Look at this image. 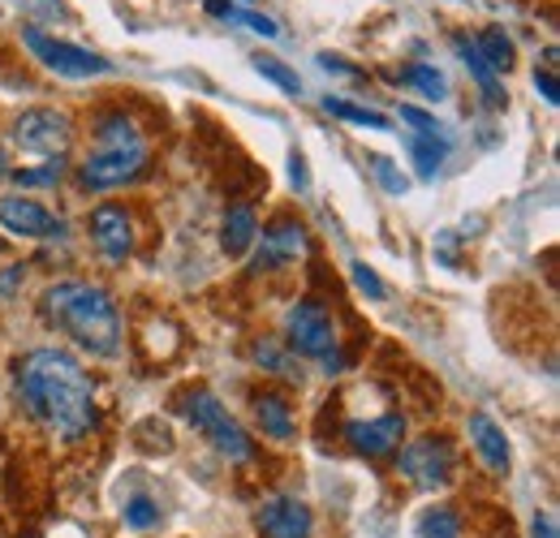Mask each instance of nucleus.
<instances>
[{"mask_svg":"<svg viewBox=\"0 0 560 538\" xmlns=\"http://www.w3.org/2000/svg\"><path fill=\"white\" fill-rule=\"evenodd\" d=\"M18 393L26 409L61 440H82L95 426L91 375L66 349H31L18 366Z\"/></svg>","mask_w":560,"mask_h":538,"instance_id":"1","label":"nucleus"},{"mask_svg":"<svg viewBox=\"0 0 560 538\" xmlns=\"http://www.w3.org/2000/svg\"><path fill=\"white\" fill-rule=\"evenodd\" d=\"M44 319L52 328H61L91 358H117L121 353V315H117V302L100 284H86V280L52 284L44 293Z\"/></svg>","mask_w":560,"mask_h":538,"instance_id":"2","label":"nucleus"},{"mask_svg":"<svg viewBox=\"0 0 560 538\" xmlns=\"http://www.w3.org/2000/svg\"><path fill=\"white\" fill-rule=\"evenodd\" d=\"M142 168H147V142H142L139 126L126 113H108L95 126V151L78 168V186L82 190H117V186L142 177Z\"/></svg>","mask_w":560,"mask_h":538,"instance_id":"3","label":"nucleus"},{"mask_svg":"<svg viewBox=\"0 0 560 538\" xmlns=\"http://www.w3.org/2000/svg\"><path fill=\"white\" fill-rule=\"evenodd\" d=\"M182 418L199 431V435H208L211 444H215V453H224L229 461H250V453H255V444H250V435L229 418V409L211 397L208 388H195V393H186L182 397Z\"/></svg>","mask_w":560,"mask_h":538,"instance_id":"4","label":"nucleus"},{"mask_svg":"<svg viewBox=\"0 0 560 538\" xmlns=\"http://www.w3.org/2000/svg\"><path fill=\"white\" fill-rule=\"evenodd\" d=\"M22 44L35 52V61H44V66L52 69V73H61V78H104V73H113V61H104L91 48H78L70 39L48 35L44 26H26L22 31Z\"/></svg>","mask_w":560,"mask_h":538,"instance_id":"5","label":"nucleus"},{"mask_svg":"<svg viewBox=\"0 0 560 538\" xmlns=\"http://www.w3.org/2000/svg\"><path fill=\"white\" fill-rule=\"evenodd\" d=\"M9 138H13V147H18V151H26V155L66 160L73 126H70V117H66V113H57V108H31V113H22V117L13 121Z\"/></svg>","mask_w":560,"mask_h":538,"instance_id":"6","label":"nucleus"},{"mask_svg":"<svg viewBox=\"0 0 560 538\" xmlns=\"http://www.w3.org/2000/svg\"><path fill=\"white\" fill-rule=\"evenodd\" d=\"M284 340L298 358H315L324 362L328 353H337V328H332V315L319 306V302H298L289 306L284 315Z\"/></svg>","mask_w":560,"mask_h":538,"instance_id":"7","label":"nucleus"},{"mask_svg":"<svg viewBox=\"0 0 560 538\" xmlns=\"http://www.w3.org/2000/svg\"><path fill=\"white\" fill-rule=\"evenodd\" d=\"M401 473H406L415 487L435 491V487H444V482L453 478V448H448L444 440H435V435L410 440V444L401 448Z\"/></svg>","mask_w":560,"mask_h":538,"instance_id":"8","label":"nucleus"},{"mask_svg":"<svg viewBox=\"0 0 560 538\" xmlns=\"http://www.w3.org/2000/svg\"><path fill=\"white\" fill-rule=\"evenodd\" d=\"M86 229H91L95 250H100L108 264H126V259H130V250H135V220H130L126 207H117V202H100V207L91 211Z\"/></svg>","mask_w":560,"mask_h":538,"instance_id":"9","label":"nucleus"},{"mask_svg":"<svg viewBox=\"0 0 560 538\" xmlns=\"http://www.w3.org/2000/svg\"><path fill=\"white\" fill-rule=\"evenodd\" d=\"M0 229L26 242H44V237H61L66 224L35 199H0Z\"/></svg>","mask_w":560,"mask_h":538,"instance_id":"10","label":"nucleus"},{"mask_svg":"<svg viewBox=\"0 0 560 538\" xmlns=\"http://www.w3.org/2000/svg\"><path fill=\"white\" fill-rule=\"evenodd\" d=\"M306 246H311V237H306V229H302L298 220H277V224L264 229V246H259V255H255V271L284 268V264L302 259Z\"/></svg>","mask_w":560,"mask_h":538,"instance_id":"11","label":"nucleus"},{"mask_svg":"<svg viewBox=\"0 0 560 538\" xmlns=\"http://www.w3.org/2000/svg\"><path fill=\"white\" fill-rule=\"evenodd\" d=\"M346 440L362 457H384L406 440V418L401 413H384V418H371V422H350Z\"/></svg>","mask_w":560,"mask_h":538,"instance_id":"12","label":"nucleus"},{"mask_svg":"<svg viewBox=\"0 0 560 538\" xmlns=\"http://www.w3.org/2000/svg\"><path fill=\"white\" fill-rule=\"evenodd\" d=\"M311 508L298 495H277L259 508V530L264 538H311Z\"/></svg>","mask_w":560,"mask_h":538,"instance_id":"13","label":"nucleus"},{"mask_svg":"<svg viewBox=\"0 0 560 538\" xmlns=\"http://www.w3.org/2000/svg\"><path fill=\"white\" fill-rule=\"evenodd\" d=\"M470 440H475V448H479V457H483V466L491 473H509L513 466V453H509V435H504V426L488 418L483 409L479 413H470Z\"/></svg>","mask_w":560,"mask_h":538,"instance_id":"14","label":"nucleus"},{"mask_svg":"<svg viewBox=\"0 0 560 538\" xmlns=\"http://www.w3.org/2000/svg\"><path fill=\"white\" fill-rule=\"evenodd\" d=\"M453 48H457V57L466 61L470 78L479 82V91H483V104H488V108H504V100H509V95H504V82H500V73H495V69L483 61L479 44H475V39H466V35H457V39H453Z\"/></svg>","mask_w":560,"mask_h":538,"instance_id":"15","label":"nucleus"},{"mask_svg":"<svg viewBox=\"0 0 560 538\" xmlns=\"http://www.w3.org/2000/svg\"><path fill=\"white\" fill-rule=\"evenodd\" d=\"M255 237H259V220H255V211H250V207H233V211L224 215V229H220V246H224V255H229V259H242V255L255 246Z\"/></svg>","mask_w":560,"mask_h":538,"instance_id":"16","label":"nucleus"},{"mask_svg":"<svg viewBox=\"0 0 560 538\" xmlns=\"http://www.w3.org/2000/svg\"><path fill=\"white\" fill-rule=\"evenodd\" d=\"M406 147H410V155H415L419 177L422 182H431V177L440 173V164H444V155H448L453 138L448 134H410L406 138Z\"/></svg>","mask_w":560,"mask_h":538,"instance_id":"17","label":"nucleus"},{"mask_svg":"<svg viewBox=\"0 0 560 538\" xmlns=\"http://www.w3.org/2000/svg\"><path fill=\"white\" fill-rule=\"evenodd\" d=\"M255 418H259V426H264V435H272V440H293V413H289V405L280 401V397H255Z\"/></svg>","mask_w":560,"mask_h":538,"instance_id":"18","label":"nucleus"},{"mask_svg":"<svg viewBox=\"0 0 560 538\" xmlns=\"http://www.w3.org/2000/svg\"><path fill=\"white\" fill-rule=\"evenodd\" d=\"M324 113H332V117H341V121H353V126H366V130H393V121H388L384 113L362 108V104H350V100H337V95L324 100Z\"/></svg>","mask_w":560,"mask_h":538,"instance_id":"19","label":"nucleus"},{"mask_svg":"<svg viewBox=\"0 0 560 538\" xmlns=\"http://www.w3.org/2000/svg\"><path fill=\"white\" fill-rule=\"evenodd\" d=\"M415 538H462V517L453 508H427L415 522Z\"/></svg>","mask_w":560,"mask_h":538,"instance_id":"20","label":"nucleus"},{"mask_svg":"<svg viewBox=\"0 0 560 538\" xmlns=\"http://www.w3.org/2000/svg\"><path fill=\"white\" fill-rule=\"evenodd\" d=\"M475 44H479L483 61H488L495 73H509V69H513V57H517V52H513V39H509L504 31H495V26H491V31H483Z\"/></svg>","mask_w":560,"mask_h":538,"instance_id":"21","label":"nucleus"},{"mask_svg":"<svg viewBox=\"0 0 560 538\" xmlns=\"http://www.w3.org/2000/svg\"><path fill=\"white\" fill-rule=\"evenodd\" d=\"M121 517H126L130 530H151V526H160V504L151 495H130L126 508H121Z\"/></svg>","mask_w":560,"mask_h":538,"instance_id":"22","label":"nucleus"},{"mask_svg":"<svg viewBox=\"0 0 560 538\" xmlns=\"http://www.w3.org/2000/svg\"><path fill=\"white\" fill-rule=\"evenodd\" d=\"M406 82L415 86V91H422L427 100H444L448 95V82H444V73L431 66H410L406 69Z\"/></svg>","mask_w":560,"mask_h":538,"instance_id":"23","label":"nucleus"},{"mask_svg":"<svg viewBox=\"0 0 560 538\" xmlns=\"http://www.w3.org/2000/svg\"><path fill=\"white\" fill-rule=\"evenodd\" d=\"M255 73H264L268 82H277L280 91H289V95L302 91V78L284 66V61H277V57H255Z\"/></svg>","mask_w":560,"mask_h":538,"instance_id":"24","label":"nucleus"},{"mask_svg":"<svg viewBox=\"0 0 560 538\" xmlns=\"http://www.w3.org/2000/svg\"><path fill=\"white\" fill-rule=\"evenodd\" d=\"M371 173L380 177V186H384L388 195H406V190H410V177H406L388 155H371Z\"/></svg>","mask_w":560,"mask_h":538,"instance_id":"25","label":"nucleus"},{"mask_svg":"<svg viewBox=\"0 0 560 538\" xmlns=\"http://www.w3.org/2000/svg\"><path fill=\"white\" fill-rule=\"evenodd\" d=\"M61 173H66V160H48L44 168H18V173H9V177H13L18 186H57Z\"/></svg>","mask_w":560,"mask_h":538,"instance_id":"26","label":"nucleus"},{"mask_svg":"<svg viewBox=\"0 0 560 538\" xmlns=\"http://www.w3.org/2000/svg\"><path fill=\"white\" fill-rule=\"evenodd\" d=\"M224 22H242L246 31L264 35V39H277V35H280L277 17H268V13H255V9H229V17H224Z\"/></svg>","mask_w":560,"mask_h":538,"instance_id":"27","label":"nucleus"},{"mask_svg":"<svg viewBox=\"0 0 560 538\" xmlns=\"http://www.w3.org/2000/svg\"><path fill=\"white\" fill-rule=\"evenodd\" d=\"M350 276H353V284H358L371 302H384V293H388V289H384V280L375 276V268H366V264L358 259V264H350Z\"/></svg>","mask_w":560,"mask_h":538,"instance_id":"28","label":"nucleus"},{"mask_svg":"<svg viewBox=\"0 0 560 538\" xmlns=\"http://www.w3.org/2000/svg\"><path fill=\"white\" fill-rule=\"evenodd\" d=\"M401 121H406V126H415V134H444V126H440L431 113L415 108V104H401Z\"/></svg>","mask_w":560,"mask_h":538,"instance_id":"29","label":"nucleus"},{"mask_svg":"<svg viewBox=\"0 0 560 538\" xmlns=\"http://www.w3.org/2000/svg\"><path fill=\"white\" fill-rule=\"evenodd\" d=\"M255 358H259V362H268V366H272L277 375H284V379H298V371H293V366L277 353V344H259V349H255Z\"/></svg>","mask_w":560,"mask_h":538,"instance_id":"30","label":"nucleus"},{"mask_svg":"<svg viewBox=\"0 0 560 538\" xmlns=\"http://www.w3.org/2000/svg\"><path fill=\"white\" fill-rule=\"evenodd\" d=\"M289 182H293V190H306L311 186V173H306V155L302 151L289 155Z\"/></svg>","mask_w":560,"mask_h":538,"instance_id":"31","label":"nucleus"},{"mask_svg":"<svg viewBox=\"0 0 560 538\" xmlns=\"http://www.w3.org/2000/svg\"><path fill=\"white\" fill-rule=\"evenodd\" d=\"M535 86H539V95H544L548 104H560V86L552 69H535Z\"/></svg>","mask_w":560,"mask_h":538,"instance_id":"32","label":"nucleus"},{"mask_svg":"<svg viewBox=\"0 0 560 538\" xmlns=\"http://www.w3.org/2000/svg\"><path fill=\"white\" fill-rule=\"evenodd\" d=\"M530 530H535V538H560L557 535V517H552V513H535Z\"/></svg>","mask_w":560,"mask_h":538,"instance_id":"33","label":"nucleus"},{"mask_svg":"<svg viewBox=\"0 0 560 538\" xmlns=\"http://www.w3.org/2000/svg\"><path fill=\"white\" fill-rule=\"evenodd\" d=\"M319 66L328 69V73H358L353 66H346L341 57H332V52H319Z\"/></svg>","mask_w":560,"mask_h":538,"instance_id":"34","label":"nucleus"},{"mask_svg":"<svg viewBox=\"0 0 560 538\" xmlns=\"http://www.w3.org/2000/svg\"><path fill=\"white\" fill-rule=\"evenodd\" d=\"M0 164H4V160H0ZM4 173H9V168H0V177H4Z\"/></svg>","mask_w":560,"mask_h":538,"instance_id":"35","label":"nucleus"}]
</instances>
